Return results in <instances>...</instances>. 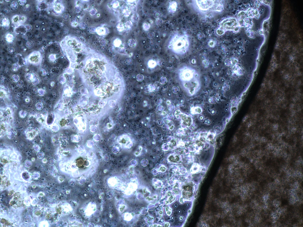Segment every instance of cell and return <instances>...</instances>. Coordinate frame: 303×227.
Listing matches in <instances>:
<instances>
[{
	"instance_id": "2",
	"label": "cell",
	"mask_w": 303,
	"mask_h": 227,
	"mask_svg": "<svg viewBox=\"0 0 303 227\" xmlns=\"http://www.w3.org/2000/svg\"><path fill=\"white\" fill-rule=\"evenodd\" d=\"M171 47L175 52L180 54L185 53L188 50L190 43L188 36L185 34H176L171 41Z\"/></svg>"
},
{
	"instance_id": "1",
	"label": "cell",
	"mask_w": 303,
	"mask_h": 227,
	"mask_svg": "<svg viewBox=\"0 0 303 227\" xmlns=\"http://www.w3.org/2000/svg\"><path fill=\"white\" fill-rule=\"evenodd\" d=\"M194 7L203 13L221 12L224 9V2L221 0H196L192 2Z\"/></svg>"
},
{
	"instance_id": "3",
	"label": "cell",
	"mask_w": 303,
	"mask_h": 227,
	"mask_svg": "<svg viewBox=\"0 0 303 227\" xmlns=\"http://www.w3.org/2000/svg\"><path fill=\"white\" fill-rule=\"evenodd\" d=\"M239 28V26L236 19L233 17H229L222 21L216 33L218 35H221L228 31L237 32Z\"/></svg>"
}]
</instances>
